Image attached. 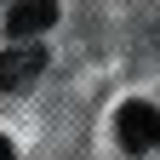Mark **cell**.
Wrapping results in <instances>:
<instances>
[{
  "label": "cell",
  "mask_w": 160,
  "mask_h": 160,
  "mask_svg": "<svg viewBox=\"0 0 160 160\" xmlns=\"http://www.w3.org/2000/svg\"><path fill=\"white\" fill-rule=\"evenodd\" d=\"M114 132H120V149H132V154H143L160 143V109L154 103H126L114 114Z\"/></svg>",
  "instance_id": "7a4b0ae2"
},
{
  "label": "cell",
  "mask_w": 160,
  "mask_h": 160,
  "mask_svg": "<svg viewBox=\"0 0 160 160\" xmlns=\"http://www.w3.org/2000/svg\"><path fill=\"white\" fill-rule=\"evenodd\" d=\"M0 160H17V154H12V143H6V137H0Z\"/></svg>",
  "instance_id": "277c9868"
},
{
  "label": "cell",
  "mask_w": 160,
  "mask_h": 160,
  "mask_svg": "<svg viewBox=\"0 0 160 160\" xmlns=\"http://www.w3.org/2000/svg\"><path fill=\"white\" fill-rule=\"evenodd\" d=\"M52 23H57V0H17V6L6 12V34L12 40H34Z\"/></svg>",
  "instance_id": "3957f363"
},
{
  "label": "cell",
  "mask_w": 160,
  "mask_h": 160,
  "mask_svg": "<svg viewBox=\"0 0 160 160\" xmlns=\"http://www.w3.org/2000/svg\"><path fill=\"white\" fill-rule=\"evenodd\" d=\"M46 74V46L40 40H12L0 52V92H29Z\"/></svg>",
  "instance_id": "6da1fadb"
}]
</instances>
